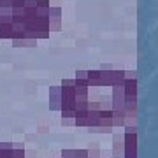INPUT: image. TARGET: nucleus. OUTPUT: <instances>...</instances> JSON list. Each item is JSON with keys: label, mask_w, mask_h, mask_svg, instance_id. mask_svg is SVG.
<instances>
[{"label": "nucleus", "mask_w": 158, "mask_h": 158, "mask_svg": "<svg viewBox=\"0 0 158 158\" xmlns=\"http://www.w3.org/2000/svg\"><path fill=\"white\" fill-rule=\"evenodd\" d=\"M123 137H125L123 158H137V130H135V125H127V127H123Z\"/></svg>", "instance_id": "obj_1"}, {"label": "nucleus", "mask_w": 158, "mask_h": 158, "mask_svg": "<svg viewBox=\"0 0 158 158\" xmlns=\"http://www.w3.org/2000/svg\"><path fill=\"white\" fill-rule=\"evenodd\" d=\"M48 21H49V32H60L62 28V7L51 6L48 12Z\"/></svg>", "instance_id": "obj_2"}, {"label": "nucleus", "mask_w": 158, "mask_h": 158, "mask_svg": "<svg viewBox=\"0 0 158 158\" xmlns=\"http://www.w3.org/2000/svg\"><path fill=\"white\" fill-rule=\"evenodd\" d=\"M60 95H62V88H60V86L49 88V109L51 111H60V109H62Z\"/></svg>", "instance_id": "obj_3"}, {"label": "nucleus", "mask_w": 158, "mask_h": 158, "mask_svg": "<svg viewBox=\"0 0 158 158\" xmlns=\"http://www.w3.org/2000/svg\"><path fill=\"white\" fill-rule=\"evenodd\" d=\"M123 149H125V137H123V130L114 134L113 137V155L114 158H123Z\"/></svg>", "instance_id": "obj_4"}, {"label": "nucleus", "mask_w": 158, "mask_h": 158, "mask_svg": "<svg viewBox=\"0 0 158 158\" xmlns=\"http://www.w3.org/2000/svg\"><path fill=\"white\" fill-rule=\"evenodd\" d=\"M14 48H35L37 46V40L34 39H16V40H11Z\"/></svg>", "instance_id": "obj_5"}, {"label": "nucleus", "mask_w": 158, "mask_h": 158, "mask_svg": "<svg viewBox=\"0 0 158 158\" xmlns=\"http://www.w3.org/2000/svg\"><path fill=\"white\" fill-rule=\"evenodd\" d=\"M125 79H137L135 70H125Z\"/></svg>", "instance_id": "obj_6"}, {"label": "nucleus", "mask_w": 158, "mask_h": 158, "mask_svg": "<svg viewBox=\"0 0 158 158\" xmlns=\"http://www.w3.org/2000/svg\"><path fill=\"white\" fill-rule=\"evenodd\" d=\"M88 156L90 158H98L100 156V151H98V149H91V151H88Z\"/></svg>", "instance_id": "obj_7"}, {"label": "nucleus", "mask_w": 158, "mask_h": 158, "mask_svg": "<svg viewBox=\"0 0 158 158\" xmlns=\"http://www.w3.org/2000/svg\"><path fill=\"white\" fill-rule=\"evenodd\" d=\"M62 123L65 127H70V125H74V118H62Z\"/></svg>", "instance_id": "obj_8"}, {"label": "nucleus", "mask_w": 158, "mask_h": 158, "mask_svg": "<svg viewBox=\"0 0 158 158\" xmlns=\"http://www.w3.org/2000/svg\"><path fill=\"white\" fill-rule=\"evenodd\" d=\"M62 86H76V83H74V79H63Z\"/></svg>", "instance_id": "obj_9"}]
</instances>
